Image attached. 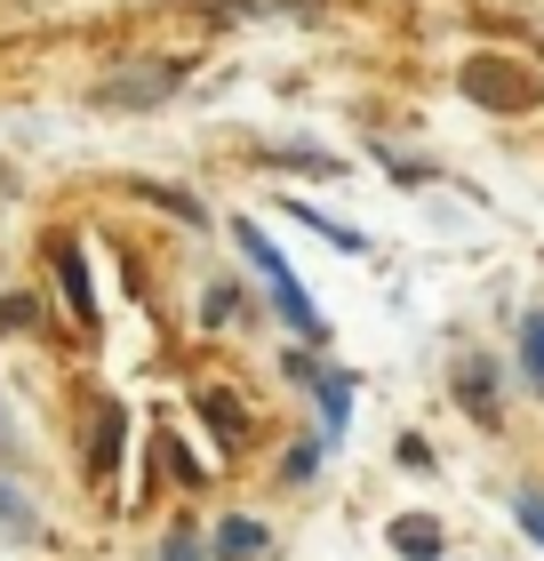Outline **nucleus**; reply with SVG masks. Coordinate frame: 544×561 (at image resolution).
Instances as JSON below:
<instances>
[{
  "instance_id": "1",
  "label": "nucleus",
  "mask_w": 544,
  "mask_h": 561,
  "mask_svg": "<svg viewBox=\"0 0 544 561\" xmlns=\"http://www.w3.org/2000/svg\"><path fill=\"white\" fill-rule=\"evenodd\" d=\"M232 241H241V257L256 265V280H265V289H273V305H280V321H289V329H297L304 345H321L328 329H321V313H313V297L297 289V273H289V257H280V249H273L265 233H256V225H232Z\"/></svg>"
},
{
  "instance_id": "9",
  "label": "nucleus",
  "mask_w": 544,
  "mask_h": 561,
  "mask_svg": "<svg viewBox=\"0 0 544 561\" xmlns=\"http://www.w3.org/2000/svg\"><path fill=\"white\" fill-rule=\"evenodd\" d=\"M512 514H521V529L544 546V497H536V490H521V497H512Z\"/></svg>"
},
{
  "instance_id": "7",
  "label": "nucleus",
  "mask_w": 544,
  "mask_h": 561,
  "mask_svg": "<svg viewBox=\"0 0 544 561\" xmlns=\"http://www.w3.org/2000/svg\"><path fill=\"white\" fill-rule=\"evenodd\" d=\"M321 425L345 442V425H352V377H321Z\"/></svg>"
},
{
  "instance_id": "5",
  "label": "nucleus",
  "mask_w": 544,
  "mask_h": 561,
  "mask_svg": "<svg viewBox=\"0 0 544 561\" xmlns=\"http://www.w3.org/2000/svg\"><path fill=\"white\" fill-rule=\"evenodd\" d=\"M393 546H401L408 561H440V522H432V514H401V522H393Z\"/></svg>"
},
{
  "instance_id": "3",
  "label": "nucleus",
  "mask_w": 544,
  "mask_h": 561,
  "mask_svg": "<svg viewBox=\"0 0 544 561\" xmlns=\"http://www.w3.org/2000/svg\"><path fill=\"white\" fill-rule=\"evenodd\" d=\"M169 89H176V72H169V65H152L144 81H105V89H96V105H161Z\"/></svg>"
},
{
  "instance_id": "11",
  "label": "nucleus",
  "mask_w": 544,
  "mask_h": 561,
  "mask_svg": "<svg viewBox=\"0 0 544 561\" xmlns=\"http://www.w3.org/2000/svg\"><path fill=\"white\" fill-rule=\"evenodd\" d=\"M144 201H161V209H176V217H193V225H200V201H185L176 185H144Z\"/></svg>"
},
{
  "instance_id": "4",
  "label": "nucleus",
  "mask_w": 544,
  "mask_h": 561,
  "mask_svg": "<svg viewBox=\"0 0 544 561\" xmlns=\"http://www.w3.org/2000/svg\"><path fill=\"white\" fill-rule=\"evenodd\" d=\"M120 433H128L120 401H105V410H96V457H89V473H96V481H113V466H120Z\"/></svg>"
},
{
  "instance_id": "14",
  "label": "nucleus",
  "mask_w": 544,
  "mask_h": 561,
  "mask_svg": "<svg viewBox=\"0 0 544 561\" xmlns=\"http://www.w3.org/2000/svg\"><path fill=\"white\" fill-rule=\"evenodd\" d=\"M0 522H24V505H16V490L0 481Z\"/></svg>"
},
{
  "instance_id": "13",
  "label": "nucleus",
  "mask_w": 544,
  "mask_h": 561,
  "mask_svg": "<svg viewBox=\"0 0 544 561\" xmlns=\"http://www.w3.org/2000/svg\"><path fill=\"white\" fill-rule=\"evenodd\" d=\"M161 561H200V546H193V538H169V553H161Z\"/></svg>"
},
{
  "instance_id": "8",
  "label": "nucleus",
  "mask_w": 544,
  "mask_h": 561,
  "mask_svg": "<svg viewBox=\"0 0 544 561\" xmlns=\"http://www.w3.org/2000/svg\"><path fill=\"white\" fill-rule=\"evenodd\" d=\"M289 209H297L304 225H313V233H321V241H336V249H352V257H360V249H369V233H352V225H336V217H321V209H313V201H289Z\"/></svg>"
},
{
  "instance_id": "6",
  "label": "nucleus",
  "mask_w": 544,
  "mask_h": 561,
  "mask_svg": "<svg viewBox=\"0 0 544 561\" xmlns=\"http://www.w3.org/2000/svg\"><path fill=\"white\" fill-rule=\"evenodd\" d=\"M57 273H65L72 313H81V329H89V321H96V297H89V265H81V249H57Z\"/></svg>"
},
{
  "instance_id": "2",
  "label": "nucleus",
  "mask_w": 544,
  "mask_h": 561,
  "mask_svg": "<svg viewBox=\"0 0 544 561\" xmlns=\"http://www.w3.org/2000/svg\"><path fill=\"white\" fill-rule=\"evenodd\" d=\"M209 546H217V561H256V553L273 546V529H265V522H248V514H232Z\"/></svg>"
},
{
  "instance_id": "10",
  "label": "nucleus",
  "mask_w": 544,
  "mask_h": 561,
  "mask_svg": "<svg viewBox=\"0 0 544 561\" xmlns=\"http://www.w3.org/2000/svg\"><path fill=\"white\" fill-rule=\"evenodd\" d=\"M521 362H529V377H544V313L521 329Z\"/></svg>"
},
{
  "instance_id": "12",
  "label": "nucleus",
  "mask_w": 544,
  "mask_h": 561,
  "mask_svg": "<svg viewBox=\"0 0 544 561\" xmlns=\"http://www.w3.org/2000/svg\"><path fill=\"white\" fill-rule=\"evenodd\" d=\"M401 466H408V473H432V449L417 442V433H408V442H401Z\"/></svg>"
}]
</instances>
